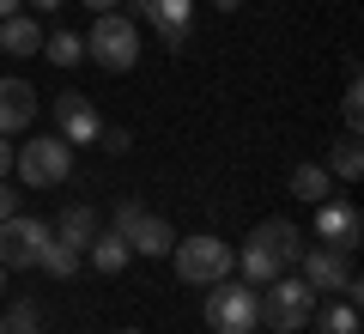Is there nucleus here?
I'll use <instances>...</instances> for the list:
<instances>
[{"label":"nucleus","instance_id":"nucleus-1","mask_svg":"<svg viewBox=\"0 0 364 334\" xmlns=\"http://www.w3.org/2000/svg\"><path fill=\"white\" fill-rule=\"evenodd\" d=\"M298 256H304V231L291 225V219H267V225H255L249 244L237 249V273L261 292L267 280H279L286 268H298Z\"/></svg>","mask_w":364,"mask_h":334},{"label":"nucleus","instance_id":"nucleus-2","mask_svg":"<svg viewBox=\"0 0 364 334\" xmlns=\"http://www.w3.org/2000/svg\"><path fill=\"white\" fill-rule=\"evenodd\" d=\"M170 268H176V280H188V286H219V280H231V268H237V249L225 244V237H213V231H195V237H176V249H170Z\"/></svg>","mask_w":364,"mask_h":334},{"label":"nucleus","instance_id":"nucleus-3","mask_svg":"<svg viewBox=\"0 0 364 334\" xmlns=\"http://www.w3.org/2000/svg\"><path fill=\"white\" fill-rule=\"evenodd\" d=\"M213 334H255L261 328V292L249 280H219L207 286V304H200Z\"/></svg>","mask_w":364,"mask_h":334},{"label":"nucleus","instance_id":"nucleus-4","mask_svg":"<svg viewBox=\"0 0 364 334\" xmlns=\"http://www.w3.org/2000/svg\"><path fill=\"white\" fill-rule=\"evenodd\" d=\"M310 310H316V292L298 280V273H279V280L261 286V322L273 334H298L310 328Z\"/></svg>","mask_w":364,"mask_h":334},{"label":"nucleus","instance_id":"nucleus-5","mask_svg":"<svg viewBox=\"0 0 364 334\" xmlns=\"http://www.w3.org/2000/svg\"><path fill=\"white\" fill-rule=\"evenodd\" d=\"M85 55L104 73H128L134 61H140V31H134V19L128 13H97V25H91V37H85Z\"/></svg>","mask_w":364,"mask_h":334},{"label":"nucleus","instance_id":"nucleus-6","mask_svg":"<svg viewBox=\"0 0 364 334\" xmlns=\"http://www.w3.org/2000/svg\"><path fill=\"white\" fill-rule=\"evenodd\" d=\"M13 170L31 189H61V182L73 177V146H67L61 134H37V140H25L13 152Z\"/></svg>","mask_w":364,"mask_h":334},{"label":"nucleus","instance_id":"nucleus-7","mask_svg":"<svg viewBox=\"0 0 364 334\" xmlns=\"http://www.w3.org/2000/svg\"><path fill=\"white\" fill-rule=\"evenodd\" d=\"M116 231L128 237V249L134 256H170V249H176V225H170V219H158V213H146L140 201H116Z\"/></svg>","mask_w":364,"mask_h":334},{"label":"nucleus","instance_id":"nucleus-8","mask_svg":"<svg viewBox=\"0 0 364 334\" xmlns=\"http://www.w3.org/2000/svg\"><path fill=\"white\" fill-rule=\"evenodd\" d=\"M49 225L43 219H31V213H13L6 225H0V268L6 273H18V268H37V256H43V244H49Z\"/></svg>","mask_w":364,"mask_h":334},{"label":"nucleus","instance_id":"nucleus-9","mask_svg":"<svg viewBox=\"0 0 364 334\" xmlns=\"http://www.w3.org/2000/svg\"><path fill=\"white\" fill-rule=\"evenodd\" d=\"M55 134H61L67 146H97V134H104V116H97V103L85 98V91H55Z\"/></svg>","mask_w":364,"mask_h":334},{"label":"nucleus","instance_id":"nucleus-10","mask_svg":"<svg viewBox=\"0 0 364 334\" xmlns=\"http://www.w3.org/2000/svg\"><path fill=\"white\" fill-rule=\"evenodd\" d=\"M134 13L146 19V25L158 31V43L164 49H188V37H195V0H134Z\"/></svg>","mask_w":364,"mask_h":334},{"label":"nucleus","instance_id":"nucleus-11","mask_svg":"<svg viewBox=\"0 0 364 334\" xmlns=\"http://www.w3.org/2000/svg\"><path fill=\"white\" fill-rule=\"evenodd\" d=\"M316 237H322L328 249H358L364 244V213H358V201H316Z\"/></svg>","mask_w":364,"mask_h":334},{"label":"nucleus","instance_id":"nucleus-12","mask_svg":"<svg viewBox=\"0 0 364 334\" xmlns=\"http://www.w3.org/2000/svg\"><path fill=\"white\" fill-rule=\"evenodd\" d=\"M298 268H304L298 280L310 286V292H340V286H346L352 273H358V268H352V256H346V249H328V244L304 249V256H298Z\"/></svg>","mask_w":364,"mask_h":334},{"label":"nucleus","instance_id":"nucleus-13","mask_svg":"<svg viewBox=\"0 0 364 334\" xmlns=\"http://www.w3.org/2000/svg\"><path fill=\"white\" fill-rule=\"evenodd\" d=\"M31 122H37V85H31V79L0 73V134L13 140V134L31 128Z\"/></svg>","mask_w":364,"mask_h":334},{"label":"nucleus","instance_id":"nucleus-14","mask_svg":"<svg viewBox=\"0 0 364 334\" xmlns=\"http://www.w3.org/2000/svg\"><path fill=\"white\" fill-rule=\"evenodd\" d=\"M49 231L61 237V244H73V249H85L91 237L104 231V225H97V207H91V201H67L61 213H55V225H49Z\"/></svg>","mask_w":364,"mask_h":334},{"label":"nucleus","instance_id":"nucleus-15","mask_svg":"<svg viewBox=\"0 0 364 334\" xmlns=\"http://www.w3.org/2000/svg\"><path fill=\"white\" fill-rule=\"evenodd\" d=\"M43 49V31H37V13H13V19H0V55H37Z\"/></svg>","mask_w":364,"mask_h":334},{"label":"nucleus","instance_id":"nucleus-16","mask_svg":"<svg viewBox=\"0 0 364 334\" xmlns=\"http://www.w3.org/2000/svg\"><path fill=\"white\" fill-rule=\"evenodd\" d=\"M85 261H91L97 273H122V268L134 261V249H128V237H122L116 225H109V231H97V237L85 244Z\"/></svg>","mask_w":364,"mask_h":334},{"label":"nucleus","instance_id":"nucleus-17","mask_svg":"<svg viewBox=\"0 0 364 334\" xmlns=\"http://www.w3.org/2000/svg\"><path fill=\"white\" fill-rule=\"evenodd\" d=\"M79 261H85V249H73V244H61V237H49V244H43V256H37V268L55 273V280H73Z\"/></svg>","mask_w":364,"mask_h":334},{"label":"nucleus","instance_id":"nucleus-18","mask_svg":"<svg viewBox=\"0 0 364 334\" xmlns=\"http://www.w3.org/2000/svg\"><path fill=\"white\" fill-rule=\"evenodd\" d=\"M291 194H298V201H328V194H334V177H328V165H298L291 170Z\"/></svg>","mask_w":364,"mask_h":334},{"label":"nucleus","instance_id":"nucleus-19","mask_svg":"<svg viewBox=\"0 0 364 334\" xmlns=\"http://www.w3.org/2000/svg\"><path fill=\"white\" fill-rule=\"evenodd\" d=\"M310 322H316V334H358V304H322V310H310Z\"/></svg>","mask_w":364,"mask_h":334},{"label":"nucleus","instance_id":"nucleus-20","mask_svg":"<svg viewBox=\"0 0 364 334\" xmlns=\"http://www.w3.org/2000/svg\"><path fill=\"white\" fill-rule=\"evenodd\" d=\"M43 55H49L55 67H79L85 61V37H79V31H49V37H43Z\"/></svg>","mask_w":364,"mask_h":334},{"label":"nucleus","instance_id":"nucleus-21","mask_svg":"<svg viewBox=\"0 0 364 334\" xmlns=\"http://www.w3.org/2000/svg\"><path fill=\"white\" fill-rule=\"evenodd\" d=\"M328 177H340V182H358L364 177V152H358V134H346V140L328 152Z\"/></svg>","mask_w":364,"mask_h":334},{"label":"nucleus","instance_id":"nucleus-22","mask_svg":"<svg viewBox=\"0 0 364 334\" xmlns=\"http://www.w3.org/2000/svg\"><path fill=\"white\" fill-rule=\"evenodd\" d=\"M31 328H43V310H37V298H18L6 310V334H31Z\"/></svg>","mask_w":364,"mask_h":334},{"label":"nucleus","instance_id":"nucleus-23","mask_svg":"<svg viewBox=\"0 0 364 334\" xmlns=\"http://www.w3.org/2000/svg\"><path fill=\"white\" fill-rule=\"evenodd\" d=\"M97 146H104V152H134V128H109V122H104Z\"/></svg>","mask_w":364,"mask_h":334},{"label":"nucleus","instance_id":"nucleus-24","mask_svg":"<svg viewBox=\"0 0 364 334\" xmlns=\"http://www.w3.org/2000/svg\"><path fill=\"white\" fill-rule=\"evenodd\" d=\"M13 152H18V146H13V140H6V134H0V182L13 177Z\"/></svg>","mask_w":364,"mask_h":334},{"label":"nucleus","instance_id":"nucleus-25","mask_svg":"<svg viewBox=\"0 0 364 334\" xmlns=\"http://www.w3.org/2000/svg\"><path fill=\"white\" fill-rule=\"evenodd\" d=\"M13 213H18V194L6 189V182H0V225H6V219H13Z\"/></svg>","mask_w":364,"mask_h":334},{"label":"nucleus","instance_id":"nucleus-26","mask_svg":"<svg viewBox=\"0 0 364 334\" xmlns=\"http://www.w3.org/2000/svg\"><path fill=\"white\" fill-rule=\"evenodd\" d=\"M67 0H31V13H61Z\"/></svg>","mask_w":364,"mask_h":334},{"label":"nucleus","instance_id":"nucleus-27","mask_svg":"<svg viewBox=\"0 0 364 334\" xmlns=\"http://www.w3.org/2000/svg\"><path fill=\"white\" fill-rule=\"evenodd\" d=\"M85 6H91V13H116L122 0H85Z\"/></svg>","mask_w":364,"mask_h":334},{"label":"nucleus","instance_id":"nucleus-28","mask_svg":"<svg viewBox=\"0 0 364 334\" xmlns=\"http://www.w3.org/2000/svg\"><path fill=\"white\" fill-rule=\"evenodd\" d=\"M13 13H25V0H0V19H13Z\"/></svg>","mask_w":364,"mask_h":334},{"label":"nucleus","instance_id":"nucleus-29","mask_svg":"<svg viewBox=\"0 0 364 334\" xmlns=\"http://www.w3.org/2000/svg\"><path fill=\"white\" fill-rule=\"evenodd\" d=\"M213 6H219V13H237V6H243V0H213Z\"/></svg>","mask_w":364,"mask_h":334},{"label":"nucleus","instance_id":"nucleus-30","mask_svg":"<svg viewBox=\"0 0 364 334\" xmlns=\"http://www.w3.org/2000/svg\"><path fill=\"white\" fill-rule=\"evenodd\" d=\"M116 334H146V328H116Z\"/></svg>","mask_w":364,"mask_h":334},{"label":"nucleus","instance_id":"nucleus-31","mask_svg":"<svg viewBox=\"0 0 364 334\" xmlns=\"http://www.w3.org/2000/svg\"><path fill=\"white\" fill-rule=\"evenodd\" d=\"M0 292H6V268H0Z\"/></svg>","mask_w":364,"mask_h":334},{"label":"nucleus","instance_id":"nucleus-32","mask_svg":"<svg viewBox=\"0 0 364 334\" xmlns=\"http://www.w3.org/2000/svg\"><path fill=\"white\" fill-rule=\"evenodd\" d=\"M0 334H6V316H0Z\"/></svg>","mask_w":364,"mask_h":334},{"label":"nucleus","instance_id":"nucleus-33","mask_svg":"<svg viewBox=\"0 0 364 334\" xmlns=\"http://www.w3.org/2000/svg\"><path fill=\"white\" fill-rule=\"evenodd\" d=\"M31 334H43V328H31Z\"/></svg>","mask_w":364,"mask_h":334}]
</instances>
